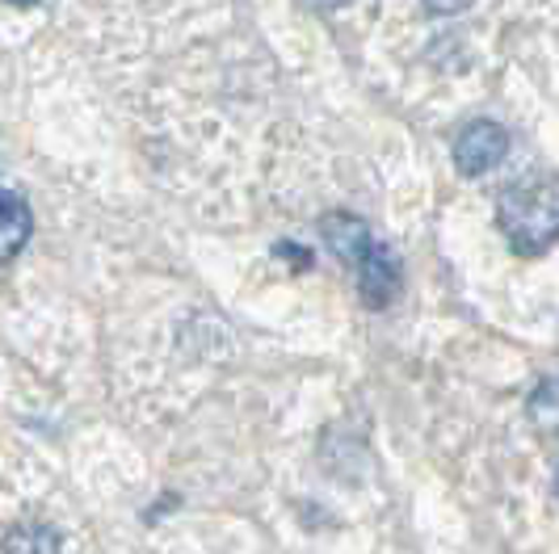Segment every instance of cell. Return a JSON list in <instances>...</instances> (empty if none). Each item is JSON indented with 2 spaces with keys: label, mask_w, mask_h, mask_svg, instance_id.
<instances>
[{
  "label": "cell",
  "mask_w": 559,
  "mask_h": 554,
  "mask_svg": "<svg viewBox=\"0 0 559 554\" xmlns=\"http://www.w3.org/2000/svg\"><path fill=\"white\" fill-rule=\"evenodd\" d=\"M278 256H286V261H299V269H308L311 265V252L304 249V244H278Z\"/></svg>",
  "instance_id": "9"
},
{
  "label": "cell",
  "mask_w": 559,
  "mask_h": 554,
  "mask_svg": "<svg viewBox=\"0 0 559 554\" xmlns=\"http://www.w3.org/2000/svg\"><path fill=\"white\" fill-rule=\"evenodd\" d=\"M4 4H17V9H26V4H38V0H4Z\"/></svg>",
  "instance_id": "11"
},
{
  "label": "cell",
  "mask_w": 559,
  "mask_h": 554,
  "mask_svg": "<svg viewBox=\"0 0 559 554\" xmlns=\"http://www.w3.org/2000/svg\"><path fill=\"white\" fill-rule=\"evenodd\" d=\"M556 496H559V467H556Z\"/></svg>",
  "instance_id": "12"
},
{
  "label": "cell",
  "mask_w": 559,
  "mask_h": 554,
  "mask_svg": "<svg viewBox=\"0 0 559 554\" xmlns=\"http://www.w3.org/2000/svg\"><path fill=\"white\" fill-rule=\"evenodd\" d=\"M526 412H531L538 433H559V378H543L534 387Z\"/></svg>",
  "instance_id": "7"
},
{
  "label": "cell",
  "mask_w": 559,
  "mask_h": 554,
  "mask_svg": "<svg viewBox=\"0 0 559 554\" xmlns=\"http://www.w3.org/2000/svg\"><path fill=\"white\" fill-rule=\"evenodd\" d=\"M308 9H316V13H329V9H345L349 0H304Z\"/></svg>",
  "instance_id": "10"
},
{
  "label": "cell",
  "mask_w": 559,
  "mask_h": 554,
  "mask_svg": "<svg viewBox=\"0 0 559 554\" xmlns=\"http://www.w3.org/2000/svg\"><path fill=\"white\" fill-rule=\"evenodd\" d=\"M29 231H34V215H29L26 197L0 194V265L26 249Z\"/></svg>",
  "instance_id": "5"
},
{
  "label": "cell",
  "mask_w": 559,
  "mask_h": 554,
  "mask_svg": "<svg viewBox=\"0 0 559 554\" xmlns=\"http://www.w3.org/2000/svg\"><path fill=\"white\" fill-rule=\"evenodd\" d=\"M425 4V13H433V17H454V13H463L472 0H420Z\"/></svg>",
  "instance_id": "8"
},
{
  "label": "cell",
  "mask_w": 559,
  "mask_h": 554,
  "mask_svg": "<svg viewBox=\"0 0 559 554\" xmlns=\"http://www.w3.org/2000/svg\"><path fill=\"white\" fill-rule=\"evenodd\" d=\"M4 554H63V542H59V533L51 526H43V521H22V526H13L4 533Z\"/></svg>",
  "instance_id": "6"
},
{
  "label": "cell",
  "mask_w": 559,
  "mask_h": 554,
  "mask_svg": "<svg viewBox=\"0 0 559 554\" xmlns=\"http://www.w3.org/2000/svg\"><path fill=\"white\" fill-rule=\"evenodd\" d=\"M354 277H358V299L370 311H383L395 299V290H400V261H395V252L388 244L374 240V249L366 252V261L354 269Z\"/></svg>",
  "instance_id": "3"
},
{
  "label": "cell",
  "mask_w": 559,
  "mask_h": 554,
  "mask_svg": "<svg viewBox=\"0 0 559 554\" xmlns=\"http://www.w3.org/2000/svg\"><path fill=\"white\" fill-rule=\"evenodd\" d=\"M497 227L518 256H543L559 244V185L513 181L497 197Z\"/></svg>",
  "instance_id": "1"
},
{
  "label": "cell",
  "mask_w": 559,
  "mask_h": 554,
  "mask_svg": "<svg viewBox=\"0 0 559 554\" xmlns=\"http://www.w3.org/2000/svg\"><path fill=\"white\" fill-rule=\"evenodd\" d=\"M320 236H324L329 252H333L341 265H349V269H358V265L366 261V252L374 249L370 227H366L358 215H349V210L324 215V219H320Z\"/></svg>",
  "instance_id": "4"
},
{
  "label": "cell",
  "mask_w": 559,
  "mask_h": 554,
  "mask_svg": "<svg viewBox=\"0 0 559 554\" xmlns=\"http://www.w3.org/2000/svg\"><path fill=\"white\" fill-rule=\"evenodd\" d=\"M504 156H509V131L492 118L467 122L454 138V165L463 177H484L501 165Z\"/></svg>",
  "instance_id": "2"
}]
</instances>
